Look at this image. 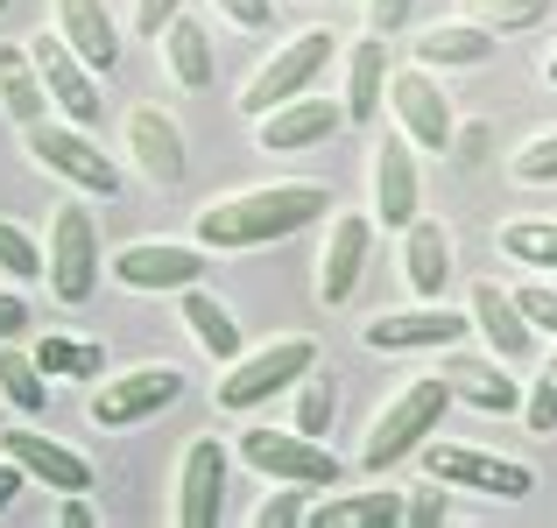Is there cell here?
<instances>
[{
    "instance_id": "cell-37",
    "label": "cell",
    "mask_w": 557,
    "mask_h": 528,
    "mask_svg": "<svg viewBox=\"0 0 557 528\" xmlns=\"http://www.w3.org/2000/svg\"><path fill=\"white\" fill-rule=\"evenodd\" d=\"M508 176H516L522 190H544L557 184V127H544V135H530L516 155H508Z\"/></svg>"
},
{
    "instance_id": "cell-26",
    "label": "cell",
    "mask_w": 557,
    "mask_h": 528,
    "mask_svg": "<svg viewBox=\"0 0 557 528\" xmlns=\"http://www.w3.org/2000/svg\"><path fill=\"white\" fill-rule=\"evenodd\" d=\"M177 317H184L190 345H198L212 366H226V360H240V352H247V345H240V317H233L226 303L212 297V289H198V282L177 289Z\"/></svg>"
},
{
    "instance_id": "cell-46",
    "label": "cell",
    "mask_w": 557,
    "mask_h": 528,
    "mask_svg": "<svg viewBox=\"0 0 557 528\" xmlns=\"http://www.w3.org/2000/svg\"><path fill=\"white\" fill-rule=\"evenodd\" d=\"M22 331H28V297L14 282H0V345L22 339Z\"/></svg>"
},
{
    "instance_id": "cell-21",
    "label": "cell",
    "mask_w": 557,
    "mask_h": 528,
    "mask_svg": "<svg viewBox=\"0 0 557 528\" xmlns=\"http://www.w3.org/2000/svg\"><path fill=\"white\" fill-rule=\"evenodd\" d=\"M466 317H473L480 345H487L502 366H522V360L536 352V325H530V311L516 303V289H502V282H473V297H466Z\"/></svg>"
},
{
    "instance_id": "cell-41",
    "label": "cell",
    "mask_w": 557,
    "mask_h": 528,
    "mask_svg": "<svg viewBox=\"0 0 557 528\" xmlns=\"http://www.w3.org/2000/svg\"><path fill=\"white\" fill-rule=\"evenodd\" d=\"M212 14L226 28H240V36H261L275 22V0H212Z\"/></svg>"
},
{
    "instance_id": "cell-13",
    "label": "cell",
    "mask_w": 557,
    "mask_h": 528,
    "mask_svg": "<svg viewBox=\"0 0 557 528\" xmlns=\"http://www.w3.org/2000/svg\"><path fill=\"white\" fill-rule=\"evenodd\" d=\"M466 331H473L466 311H451L445 297H417V303H403V311L368 317V325H360V345L368 352H445V345H459Z\"/></svg>"
},
{
    "instance_id": "cell-20",
    "label": "cell",
    "mask_w": 557,
    "mask_h": 528,
    "mask_svg": "<svg viewBox=\"0 0 557 528\" xmlns=\"http://www.w3.org/2000/svg\"><path fill=\"white\" fill-rule=\"evenodd\" d=\"M388 36H368L360 28L354 42L339 50V113L346 127H374L381 106H388Z\"/></svg>"
},
{
    "instance_id": "cell-49",
    "label": "cell",
    "mask_w": 557,
    "mask_h": 528,
    "mask_svg": "<svg viewBox=\"0 0 557 528\" xmlns=\"http://www.w3.org/2000/svg\"><path fill=\"white\" fill-rule=\"evenodd\" d=\"M8 8H14V0H0V14H8Z\"/></svg>"
},
{
    "instance_id": "cell-2",
    "label": "cell",
    "mask_w": 557,
    "mask_h": 528,
    "mask_svg": "<svg viewBox=\"0 0 557 528\" xmlns=\"http://www.w3.org/2000/svg\"><path fill=\"white\" fill-rule=\"evenodd\" d=\"M445 408H451L445 374H417V380H403V388H395L388 402L374 408V423H368V437H360L354 465H360L368 479H388L395 465H403V458H417V451L437 437Z\"/></svg>"
},
{
    "instance_id": "cell-48",
    "label": "cell",
    "mask_w": 557,
    "mask_h": 528,
    "mask_svg": "<svg viewBox=\"0 0 557 528\" xmlns=\"http://www.w3.org/2000/svg\"><path fill=\"white\" fill-rule=\"evenodd\" d=\"M544 85H557V50H550V56H544Z\"/></svg>"
},
{
    "instance_id": "cell-27",
    "label": "cell",
    "mask_w": 557,
    "mask_h": 528,
    "mask_svg": "<svg viewBox=\"0 0 557 528\" xmlns=\"http://www.w3.org/2000/svg\"><path fill=\"white\" fill-rule=\"evenodd\" d=\"M403 282H409V297H445V282H451V232L423 212L403 226Z\"/></svg>"
},
{
    "instance_id": "cell-44",
    "label": "cell",
    "mask_w": 557,
    "mask_h": 528,
    "mask_svg": "<svg viewBox=\"0 0 557 528\" xmlns=\"http://www.w3.org/2000/svg\"><path fill=\"white\" fill-rule=\"evenodd\" d=\"M177 14H184V0H135V8H127V22H135V36L156 42L170 22H177Z\"/></svg>"
},
{
    "instance_id": "cell-19",
    "label": "cell",
    "mask_w": 557,
    "mask_h": 528,
    "mask_svg": "<svg viewBox=\"0 0 557 528\" xmlns=\"http://www.w3.org/2000/svg\"><path fill=\"white\" fill-rule=\"evenodd\" d=\"M437 374H445L451 402L480 408V416H522V388H516V374H508L494 352H459V345H445V352H437Z\"/></svg>"
},
{
    "instance_id": "cell-31",
    "label": "cell",
    "mask_w": 557,
    "mask_h": 528,
    "mask_svg": "<svg viewBox=\"0 0 557 528\" xmlns=\"http://www.w3.org/2000/svg\"><path fill=\"white\" fill-rule=\"evenodd\" d=\"M28 352H36V366L50 380H99L107 374V345L99 339H64V331H50V339H36Z\"/></svg>"
},
{
    "instance_id": "cell-9",
    "label": "cell",
    "mask_w": 557,
    "mask_h": 528,
    "mask_svg": "<svg viewBox=\"0 0 557 528\" xmlns=\"http://www.w3.org/2000/svg\"><path fill=\"white\" fill-rule=\"evenodd\" d=\"M388 113L403 127V141L417 155H445L451 149V127H459V106H451L445 78L423 64H395L388 71Z\"/></svg>"
},
{
    "instance_id": "cell-6",
    "label": "cell",
    "mask_w": 557,
    "mask_h": 528,
    "mask_svg": "<svg viewBox=\"0 0 557 528\" xmlns=\"http://www.w3.org/2000/svg\"><path fill=\"white\" fill-rule=\"evenodd\" d=\"M233 458L255 465L261 479H289V487H346V458L325 437H304L297 423H247L233 437Z\"/></svg>"
},
{
    "instance_id": "cell-11",
    "label": "cell",
    "mask_w": 557,
    "mask_h": 528,
    "mask_svg": "<svg viewBox=\"0 0 557 528\" xmlns=\"http://www.w3.org/2000/svg\"><path fill=\"white\" fill-rule=\"evenodd\" d=\"M205 268H212V254L198 240H127L121 254H107V275L141 297H177V289L205 282Z\"/></svg>"
},
{
    "instance_id": "cell-35",
    "label": "cell",
    "mask_w": 557,
    "mask_h": 528,
    "mask_svg": "<svg viewBox=\"0 0 557 528\" xmlns=\"http://www.w3.org/2000/svg\"><path fill=\"white\" fill-rule=\"evenodd\" d=\"M522 430L530 437H557V339H550V360L530 374L522 388Z\"/></svg>"
},
{
    "instance_id": "cell-30",
    "label": "cell",
    "mask_w": 557,
    "mask_h": 528,
    "mask_svg": "<svg viewBox=\"0 0 557 528\" xmlns=\"http://www.w3.org/2000/svg\"><path fill=\"white\" fill-rule=\"evenodd\" d=\"M0 402L14 408V416H42L50 408V374L36 366V352H22V345H0Z\"/></svg>"
},
{
    "instance_id": "cell-42",
    "label": "cell",
    "mask_w": 557,
    "mask_h": 528,
    "mask_svg": "<svg viewBox=\"0 0 557 528\" xmlns=\"http://www.w3.org/2000/svg\"><path fill=\"white\" fill-rule=\"evenodd\" d=\"M360 14H368V36H409L417 0H360Z\"/></svg>"
},
{
    "instance_id": "cell-1",
    "label": "cell",
    "mask_w": 557,
    "mask_h": 528,
    "mask_svg": "<svg viewBox=\"0 0 557 528\" xmlns=\"http://www.w3.org/2000/svg\"><path fill=\"white\" fill-rule=\"evenodd\" d=\"M332 190L311 184V176H275V184H247L226 190V198H205L198 218H190V240L205 254H255V247H275L304 226H325Z\"/></svg>"
},
{
    "instance_id": "cell-5",
    "label": "cell",
    "mask_w": 557,
    "mask_h": 528,
    "mask_svg": "<svg viewBox=\"0 0 557 528\" xmlns=\"http://www.w3.org/2000/svg\"><path fill=\"white\" fill-rule=\"evenodd\" d=\"M99 275H107V254H99V226H92V198H57L50 204V226H42V282L64 311L92 303Z\"/></svg>"
},
{
    "instance_id": "cell-8",
    "label": "cell",
    "mask_w": 557,
    "mask_h": 528,
    "mask_svg": "<svg viewBox=\"0 0 557 528\" xmlns=\"http://www.w3.org/2000/svg\"><path fill=\"white\" fill-rule=\"evenodd\" d=\"M177 394H184V374H177V366H170V360H141V366H127V374L92 380L85 416H92L99 430H135V423L163 416Z\"/></svg>"
},
{
    "instance_id": "cell-14",
    "label": "cell",
    "mask_w": 557,
    "mask_h": 528,
    "mask_svg": "<svg viewBox=\"0 0 557 528\" xmlns=\"http://www.w3.org/2000/svg\"><path fill=\"white\" fill-rule=\"evenodd\" d=\"M226 473H233V451L219 444L212 430L190 437L177 451V479H170V521L177 528H212L219 507H226Z\"/></svg>"
},
{
    "instance_id": "cell-18",
    "label": "cell",
    "mask_w": 557,
    "mask_h": 528,
    "mask_svg": "<svg viewBox=\"0 0 557 528\" xmlns=\"http://www.w3.org/2000/svg\"><path fill=\"white\" fill-rule=\"evenodd\" d=\"M339 127H346L339 99L297 92V99H283V106H269V113L255 121V149H269V155H304V149H318V141H332Z\"/></svg>"
},
{
    "instance_id": "cell-17",
    "label": "cell",
    "mask_w": 557,
    "mask_h": 528,
    "mask_svg": "<svg viewBox=\"0 0 557 528\" xmlns=\"http://www.w3.org/2000/svg\"><path fill=\"white\" fill-rule=\"evenodd\" d=\"M368 204H374V226H388V232H403L409 218H417V204H423L417 149L403 141V127H395V135H381L374 155H368Z\"/></svg>"
},
{
    "instance_id": "cell-16",
    "label": "cell",
    "mask_w": 557,
    "mask_h": 528,
    "mask_svg": "<svg viewBox=\"0 0 557 528\" xmlns=\"http://www.w3.org/2000/svg\"><path fill=\"white\" fill-rule=\"evenodd\" d=\"M121 149L135 176H149L156 190H177L184 169H190V149H184V127L170 121L163 106H127L121 113Z\"/></svg>"
},
{
    "instance_id": "cell-45",
    "label": "cell",
    "mask_w": 557,
    "mask_h": 528,
    "mask_svg": "<svg viewBox=\"0 0 557 528\" xmlns=\"http://www.w3.org/2000/svg\"><path fill=\"white\" fill-rule=\"evenodd\" d=\"M92 521H99V507L85 493H57L50 501V528H92Z\"/></svg>"
},
{
    "instance_id": "cell-34",
    "label": "cell",
    "mask_w": 557,
    "mask_h": 528,
    "mask_svg": "<svg viewBox=\"0 0 557 528\" xmlns=\"http://www.w3.org/2000/svg\"><path fill=\"white\" fill-rule=\"evenodd\" d=\"M0 282H14V289L42 282V240L28 226H14V218H0Z\"/></svg>"
},
{
    "instance_id": "cell-43",
    "label": "cell",
    "mask_w": 557,
    "mask_h": 528,
    "mask_svg": "<svg viewBox=\"0 0 557 528\" xmlns=\"http://www.w3.org/2000/svg\"><path fill=\"white\" fill-rule=\"evenodd\" d=\"M487 149H494V127L487 121H459V127H451V163H466V169H473V163H487Z\"/></svg>"
},
{
    "instance_id": "cell-33",
    "label": "cell",
    "mask_w": 557,
    "mask_h": 528,
    "mask_svg": "<svg viewBox=\"0 0 557 528\" xmlns=\"http://www.w3.org/2000/svg\"><path fill=\"white\" fill-rule=\"evenodd\" d=\"M332 408H339V388H332V374H318V366H311V374L289 388V416L283 423H297L304 437H325L332 430Z\"/></svg>"
},
{
    "instance_id": "cell-25",
    "label": "cell",
    "mask_w": 557,
    "mask_h": 528,
    "mask_svg": "<svg viewBox=\"0 0 557 528\" xmlns=\"http://www.w3.org/2000/svg\"><path fill=\"white\" fill-rule=\"evenodd\" d=\"M42 22H50L92 71H113V64H121V22L107 14V0H50V14H42Z\"/></svg>"
},
{
    "instance_id": "cell-40",
    "label": "cell",
    "mask_w": 557,
    "mask_h": 528,
    "mask_svg": "<svg viewBox=\"0 0 557 528\" xmlns=\"http://www.w3.org/2000/svg\"><path fill=\"white\" fill-rule=\"evenodd\" d=\"M516 303L530 311L536 339H557V282H516Z\"/></svg>"
},
{
    "instance_id": "cell-12",
    "label": "cell",
    "mask_w": 557,
    "mask_h": 528,
    "mask_svg": "<svg viewBox=\"0 0 557 528\" xmlns=\"http://www.w3.org/2000/svg\"><path fill=\"white\" fill-rule=\"evenodd\" d=\"M28 42V64H36V78H42V92H50V113H64V121H78V127H92L99 121V71L85 64L78 50H71L64 36H57L50 22L36 28V36H22Z\"/></svg>"
},
{
    "instance_id": "cell-3",
    "label": "cell",
    "mask_w": 557,
    "mask_h": 528,
    "mask_svg": "<svg viewBox=\"0 0 557 528\" xmlns=\"http://www.w3.org/2000/svg\"><path fill=\"white\" fill-rule=\"evenodd\" d=\"M22 155L50 176V184L78 190V198H92V204L121 198V163L92 141V127L64 121V113H42L36 127H22Z\"/></svg>"
},
{
    "instance_id": "cell-39",
    "label": "cell",
    "mask_w": 557,
    "mask_h": 528,
    "mask_svg": "<svg viewBox=\"0 0 557 528\" xmlns=\"http://www.w3.org/2000/svg\"><path fill=\"white\" fill-rule=\"evenodd\" d=\"M311 487H289V479H275V493L269 501H255V528H289V521H311V501H304Z\"/></svg>"
},
{
    "instance_id": "cell-50",
    "label": "cell",
    "mask_w": 557,
    "mask_h": 528,
    "mask_svg": "<svg viewBox=\"0 0 557 528\" xmlns=\"http://www.w3.org/2000/svg\"><path fill=\"white\" fill-rule=\"evenodd\" d=\"M311 8H325V0H311Z\"/></svg>"
},
{
    "instance_id": "cell-36",
    "label": "cell",
    "mask_w": 557,
    "mask_h": 528,
    "mask_svg": "<svg viewBox=\"0 0 557 528\" xmlns=\"http://www.w3.org/2000/svg\"><path fill=\"white\" fill-rule=\"evenodd\" d=\"M557 0H459V14H473V22H487L494 36H522V28H536Z\"/></svg>"
},
{
    "instance_id": "cell-7",
    "label": "cell",
    "mask_w": 557,
    "mask_h": 528,
    "mask_svg": "<svg viewBox=\"0 0 557 528\" xmlns=\"http://www.w3.org/2000/svg\"><path fill=\"white\" fill-rule=\"evenodd\" d=\"M417 458H423V473L445 479L451 493H480V501H508V507L536 493V465L502 458V451H480V444H445V437H431Z\"/></svg>"
},
{
    "instance_id": "cell-29",
    "label": "cell",
    "mask_w": 557,
    "mask_h": 528,
    "mask_svg": "<svg viewBox=\"0 0 557 528\" xmlns=\"http://www.w3.org/2000/svg\"><path fill=\"white\" fill-rule=\"evenodd\" d=\"M0 113L14 127H36L50 113V92H42L36 64H28V42H0Z\"/></svg>"
},
{
    "instance_id": "cell-24",
    "label": "cell",
    "mask_w": 557,
    "mask_h": 528,
    "mask_svg": "<svg viewBox=\"0 0 557 528\" xmlns=\"http://www.w3.org/2000/svg\"><path fill=\"white\" fill-rule=\"evenodd\" d=\"M494 50H502V36H494L487 22H473V14H445V22H431L417 36V64L423 71H480Z\"/></svg>"
},
{
    "instance_id": "cell-28",
    "label": "cell",
    "mask_w": 557,
    "mask_h": 528,
    "mask_svg": "<svg viewBox=\"0 0 557 528\" xmlns=\"http://www.w3.org/2000/svg\"><path fill=\"white\" fill-rule=\"evenodd\" d=\"M318 528H395L403 521V487H354V493H325L311 507Z\"/></svg>"
},
{
    "instance_id": "cell-23",
    "label": "cell",
    "mask_w": 557,
    "mask_h": 528,
    "mask_svg": "<svg viewBox=\"0 0 557 528\" xmlns=\"http://www.w3.org/2000/svg\"><path fill=\"white\" fill-rule=\"evenodd\" d=\"M156 64H163L170 92H212V78H219V50H212V36H205L198 14H177V22L156 36Z\"/></svg>"
},
{
    "instance_id": "cell-10",
    "label": "cell",
    "mask_w": 557,
    "mask_h": 528,
    "mask_svg": "<svg viewBox=\"0 0 557 528\" xmlns=\"http://www.w3.org/2000/svg\"><path fill=\"white\" fill-rule=\"evenodd\" d=\"M325 64H332V28H297L289 42H275V56H261V71L247 78V92H240V113L261 121L269 106L311 92V85L325 78Z\"/></svg>"
},
{
    "instance_id": "cell-47",
    "label": "cell",
    "mask_w": 557,
    "mask_h": 528,
    "mask_svg": "<svg viewBox=\"0 0 557 528\" xmlns=\"http://www.w3.org/2000/svg\"><path fill=\"white\" fill-rule=\"evenodd\" d=\"M22 487H28V473H22V465L8 458V451H0V515L14 507V493H22Z\"/></svg>"
},
{
    "instance_id": "cell-22",
    "label": "cell",
    "mask_w": 557,
    "mask_h": 528,
    "mask_svg": "<svg viewBox=\"0 0 557 528\" xmlns=\"http://www.w3.org/2000/svg\"><path fill=\"white\" fill-rule=\"evenodd\" d=\"M0 451L28 473V487L50 493H92V458L71 444H57L50 430H0Z\"/></svg>"
},
{
    "instance_id": "cell-15",
    "label": "cell",
    "mask_w": 557,
    "mask_h": 528,
    "mask_svg": "<svg viewBox=\"0 0 557 528\" xmlns=\"http://www.w3.org/2000/svg\"><path fill=\"white\" fill-rule=\"evenodd\" d=\"M368 254H374V212H325V240H318V303L325 311L354 303Z\"/></svg>"
},
{
    "instance_id": "cell-4",
    "label": "cell",
    "mask_w": 557,
    "mask_h": 528,
    "mask_svg": "<svg viewBox=\"0 0 557 528\" xmlns=\"http://www.w3.org/2000/svg\"><path fill=\"white\" fill-rule=\"evenodd\" d=\"M311 366H318V339H311V331H283V339L247 345L240 360L219 366L212 402H219V416H255V408H269L275 394L297 388V380L311 374Z\"/></svg>"
},
{
    "instance_id": "cell-32",
    "label": "cell",
    "mask_w": 557,
    "mask_h": 528,
    "mask_svg": "<svg viewBox=\"0 0 557 528\" xmlns=\"http://www.w3.org/2000/svg\"><path fill=\"white\" fill-rule=\"evenodd\" d=\"M502 261H522V268H550L557 275V218H508L502 226Z\"/></svg>"
},
{
    "instance_id": "cell-38",
    "label": "cell",
    "mask_w": 557,
    "mask_h": 528,
    "mask_svg": "<svg viewBox=\"0 0 557 528\" xmlns=\"http://www.w3.org/2000/svg\"><path fill=\"white\" fill-rule=\"evenodd\" d=\"M445 515H451V487H445V479L423 473V487H403V521L409 528H437Z\"/></svg>"
}]
</instances>
